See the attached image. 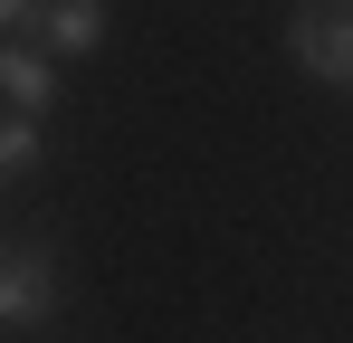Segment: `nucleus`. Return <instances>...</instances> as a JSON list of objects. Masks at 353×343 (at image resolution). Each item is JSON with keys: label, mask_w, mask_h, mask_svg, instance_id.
<instances>
[{"label": "nucleus", "mask_w": 353, "mask_h": 343, "mask_svg": "<svg viewBox=\"0 0 353 343\" xmlns=\"http://www.w3.org/2000/svg\"><path fill=\"white\" fill-rule=\"evenodd\" d=\"M0 96H10L19 114H39V105H48V57H39V48H10V39H0Z\"/></svg>", "instance_id": "20e7f679"}, {"label": "nucleus", "mask_w": 353, "mask_h": 343, "mask_svg": "<svg viewBox=\"0 0 353 343\" xmlns=\"http://www.w3.org/2000/svg\"><path fill=\"white\" fill-rule=\"evenodd\" d=\"M39 315H48V258L0 248V324H39Z\"/></svg>", "instance_id": "f03ea898"}, {"label": "nucleus", "mask_w": 353, "mask_h": 343, "mask_svg": "<svg viewBox=\"0 0 353 343\" xmlns=\"http://www.w3.org/2000/svg\"><path fill=\"white\" fill-rule=\"evenodd\" d=\"M29 153H39L29 114H10V124H0V181H19V172H29Z\"/></svg>", "instance_id": "39448f33"}, {"label": "nucleus", "mask_w": 353, "mask_h": 343, "mask_svg": "<svg viewBox=\"0 0 353 343\" xmlns=\"http://www.w3.org/2000/svg\"><path fill=\"white\" fill-rule=\"evenodd\" d=\"M10 19H29V0H0V29H10Z\"/></svg>", "instance_id": "423d86ee"}, {"label": "nucleus", "mask_w": 353, "mask_h": 343, "mask_svg": "<svg viewBox=\"0 0 353 343\" xmlns=\"http://www.w3.org/2000/svg\"><path fill=\"white\" fill-rule=\"evenodd\" d=\"M287 48L315 67V76H353V0H296Z\"/></svg>", "instance_id": "f257e3e1"}, {"label": "nucleus", "mask_w": 353, "mask_h": 343, "mask_svg": "<svg viewBox=\"0 0 353 343\" xmlns=\"http://www.w3.org/2000/svg\"><path fill=\"white\" fill-rule=\"evenodd\" d=\"M39 39L48 48H96L105 39V0H39Z\"/></svg>", "instance_id": "7ed1b4c3"}]
</instances>
